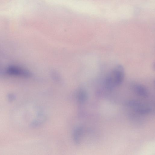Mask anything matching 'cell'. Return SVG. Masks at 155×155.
<instances>
[{"mask_svg": "<svg viewBox=\"0 0 155 155\" xmlns=\"http://www.w3.org/2000/svg\"><path fill=\"white\" fill-rule=\"evenodd\" d=\"M125 77L124 68L121 65L114 67L106 76L104 80L105 87L112 90L120 86L123 82Z\"/></svg>", "mask_w": 155, "mask_h": 155, "instance_id": "obj_1", "label": "cell"}, {"mask_svg": "<svg viewBox=\"0 0 155 155\" xmlns=\"http://www.w3.org/2000/svg\"><path fill=\"white\" fill-rule=\"evenodd\" d=\"M126 104L127 106L133 108L135 112L139 114L147 115L152 111L151 107L146 105L137 100H129L126 102Z\"/></svg>", "mask_w": 155, "mask_h": 155, "instance_id": "obj_2", "label": "cell"}, {"mask_svg": "<svg viewBox=\"0 0 155 155\" xmlns=\"http://www.w3.org/2000/svg\"><path fill=\"white\" fill-rule=\"evenodd\" d=\"M9 74L26 78H29L32 76L31 72L28 70L18 67L12 66L9 67L7 71Z\"/></svg>", "mask_w": 155, "mask_h": 155, "instance_id": "obj_3", "label": "cell"}, {"mask_svg": "<svg viewBox=\"0 0 155 155\" xmlns=\"http://www.w3.org/2000/svg\"><path fill=\"white\" fill-rule=\"evenodd\" d=\"M133 89L135 93L139 96L144 98L148 97V91L143 85L138 84H135L133 86Z\"/></svg>", "mask_w": 155, "mask_h": 155, "instance_id": "obj_4", "label": "cell"}, {"mask_svg": "<svg viewBox=\"0 0 155 155\" xmlns=\"http://www.w3.org/2000/svg\"><path fill=\"white\" fill-rule=\"evenodd\" d=\"M83 129L82 127H77L74 129L73 133V139L75 143L76 144L80 143V138L83 133Z\"/></svg>", "mask_w": 155, "mask_h": 155, "instance_id": "obj_5", "label": "cell"}, {"mask_svg": "<svg viewBox=\"0 0 155 155\" xmlns=\"http://www.w3.org/2000/svg\"><path fill=\"white\" fill-rule=\"evenodd\" d=\"M77 98L78 100L80 103H83L88 99V93L85 90L80 89L78 92Z\"/></svg>", "mask_w": 155, "mask_h": 155, "instance_id": "obj_6", "label": "cell"}, {"mask_svg": "<svg viewBox=\"0 0 155 155\" xmlns=\"http://www.w3.org/2000/svg\"><path fill=\"white\" fill-rule=\"evenodd\" d=\"M51 75L53 79L55 81H59L61 80L60 77L56 72L54 71H52Z\"/></svg>", "mask_w": 155, "mask_h": 155, "instance_id": "obj_7", "label": "cell"}, {"mask_svg": "<svg viewBox=\"0 0 155 155\" xmlns=\"http://www.w3.org/2000/svg\"><path fill=\"white\" fill-rule=\"evenodd\" d=\"M7 97L8 101L10 102H12L15 101L16 99V95L13 93L8 94Z\"/></svg>", "mask_w": 155, "mask_h": 155, "instance_id": "obj_8", "label": "cell"}]
</instances>
